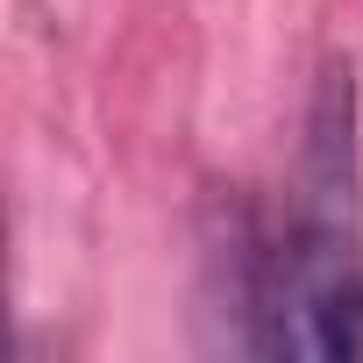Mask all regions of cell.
<instances>
[{"instance_id": "6da1fadb", "label": "cell", "mask_w": 363, "mask_h": 363, "mask_svg": "<svg viewBox=\"0 0 363 363\" xmlns=\"http://www.w3.org/2000/svg\"><path fill=\"white\" fill-rule=\"evenodd\" d=\"M363 157H356V72H320L306 150L292 178V221L250 257V349L264 356H363Z\"/></svg>"}]
</instances>
